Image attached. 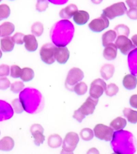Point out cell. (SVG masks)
Instances as JSON below:
<instances>
[{"mask_svg": "<svg viewBox=\"0 0 137 154\" xmlns=\"http://www.w3.org/2000/svg\"><path fill=\"white\" fill-rule=\"evenodd\" d=\"M19 99L24 110L28 113H35L38 112L41 105L42 96L36 89L27 88L23 90L19 95Z\"/></svg>", "mask_w": 137, "mask_h": 154, "instance_id": "cell-1", "label": "cell"}, {"mask_svg": "<svg viewBox=\"0 0 137 154\" xmlns=\"http://www.w3.org/2000/svg\"><path fill=\"white\" fill-rule=\"evenodd\" d=\"M128 10L125 3L123 2L116 3L104 9L102 14L108 19H113L125 14Z\"/></svg>", "mask_w": 137, "mask_h": 154, "instance_id": "cell-2", "label": "cell"}, {"mask_svg": "<svg viewBox=\"0 0 137 154\" xmlns=\"http://www.w3.org/2000/svg\"><path fill=\"white\" fill-rule=\"evenodd\" d=\"M84 78V72L80 69L78 67H73L67 73L65 80L66 88L71 91H73L75 85L82 81Z\"/></svg>", "mask_w": 137, "mask_h": 154, "instance_id": "cell-3", "label": "cell"}, {"mask_svg": "<svg viewBox=\"0 0 137 154\" xmlns=\"http://www.w3.org/2000/svg\"><path fill=\"white\" fill-rule=\"evenodd\" d=\"M56 46L52 43H48L43 45L40 51L41 60L48 65L52 64L55 61Z\"/></svg>", "mask_w": 137, "mask_h": 154, "instance_id": "cell-4", "label": "cell"}, {"mask_svg": "<svg viewBox=\"0 0 137 154\" xmlns=\"http://www.w3.org/2000/svg\"><path fill=\"white\" fill-rule=\"evenodd\" d=\"M79 141L78 134L73 132L67 133L63 141V150L66 153H73Z\"/></svg>", "mask_w": 137, "mask_h": 154, "instance_id": "cell-5", "label": "cell"}, {"mask_svg": "<svg viewBox=\"0 0 137 154\" xmlns=\"http://www.w3.org/2000/svg\"><path fill=\"white\" fill-rule=\"evenodd\" d=\"M94 133L98 139L106 141H111L113 138L114 130L109 126L99 124L94 127Z\"/></svg>", "mask_w": 137, "mask_h": 154, "instance_id": "cell-6", "label": "cell"}, {"mask_svg": "<svg viewBox=\"0 0 137 154\" xmlns=\"http://www.w3.org/2000/svg\"><path fill=\"white\" fill-rule=\"evenodd\" d=\"M115 45L117 49H119L121 53L126 55L130 51L135 49V46L132 41L128 36L125 35H118L116 38Z\"/></svg>", "mask_w": 137, "mask_h": 154, "instance_id": "cell-7", "label": "cell"}, {"mask_svg": "<svg viewBox=\"0 0 137 154\" xmlns=\"http://www.w3.org/2000/svg\"><path fill=\"white\" fill-rule=\"evenodd\" d=\"M107 85L104 80L100 78L94 80L91 84L89 89L90 96L94 99H99L105 91Z\"/></svg>", "mask_w": 137, "mask_h": 154, "instance_id": "cell-8", "label": "cell"}, {"mask_svg": "<svg viewBox=\"0 0 137 154\" xmlns=\"http://www.w3.org/2000/svg\"><path fill=\"white\" fill-rule=\"evenodd\" d=\"M109 26V21L104 15L101 14L100 17L92 20L89 24V27L92 31L100 33L103 31Z\"/></svg>", "mask_w": 137, "mask_h": 154, "instance_id": "cell-9", "label": "cell"}, {"mask_svg": "<svg viewBox=\"0 0 137 154\" xmlns=\"http://www.w3.org/2000/svg\"><path fill=\"white\" fill-rule=\"evenodd\" d=\"M98 102L99 99H94L91 96H89L84 103L78 109L85 116L90 115L94 112Z\"/></svg>", "mask_w": 137, "mask_h": 154, "instance_id": "cell-10", "label": "cell"}, {"mask_svg": "<svg viewBox=\"0 0 137 154\" xmlns=\"http://www.w3.org/2000/svg\"><path fill=\"white\" fill-rule=\"evenodd\" d=\"M30 131L34 139V144L37 146H39L42 144L45 140V137L43 135L44 129L43 127L40 124H35L31 126Z\"/></svg>", "mask_w": 137, "mask_h": 154, "instance_id": "cell-11", "label": "cell"}, {"mask_svg": "<svg viewBox=\"0 0 137 154\" xmlns=\"http://www.w3.org/2000/svg\"><path fill=\"white\" fill-rule=\"evenodd\" d=\"M56 60L61 64H64L70 57V51L64 46L56 47L55 49Z\"/></svg>", "mask_w": 137, "mask_h": 154, "instance_id": "cell-12", "label": "cell"}, {"mask_svg": "<svg viewBox=\"0 0 137 154\" xmlns=\"http://www.w3.org/2000/svg\"><path fill=\"white\" fill-rule=\"evenodd\" d=\"M14 115L13 109L9 104L3 101H0V121L7 120Z\"/></svg>", "mask_w": 137, "mask_h": 154, "instance_id": "cell-13", "label": "cell"}, {"mask_svg": "<svg viewBox=\"0 0 137 154\" xmlns=\"http://www.w3.org/2000/svg\"><path fill=\"white\" fill-rule=\"evenodd\" d=\"M25 47L27 51L30 52H33L37 49L38 47V41L36 36L32 34H28L25 35L24 39Z\"/></svg>", "mask_w": 137, "mask_h": 154, "instance_id": "cell-14", "label": "cell"}, {"mask_svg": "<svg viewBox=\"0 0 137 154\" xmlns=\"http://www.w3.org/2000/svg\"><path fill=\"white\" fill-rule=\"evenodd\" d=\"M103 56L104 57L108 60H115L117 57V48L115 44L110 43L107 46L104 47Z\"/></svg>", "mask_w": 137, "mask_h": 154, "instance_id": "cell-15", "label": "cell"}, {"mask_svg": "<svg viewBox=\"0 0 137 154\" xmlns=\"http://www.w3.org/2000/svg\"><path fill=\"white\" fill-rule=\"evenodd\" d=\"M73 21L78 25H84L86 24L89 19V14L84 10H78L73 16Z\"/></svg>", "mask_w": 137, "mask_h": 154, "instance_id": "cell-16", "label": "cell"}, {"mask_svg": "<svg viewBox=\"0 0 137 154\" xmlns=\"http://www.w3.org/2000/svg\"><path fill=\"white\" fill-rule=\"evenodd\" d=\"M77 11H78V9L77 5L74 4H71L61 10L60 16L62 19H70L73 17Z\"/></svg>", "mask_w": 137, "mask_h": 154, "instance_id": "cell-17", "label": "cell"}, {"mask_svg": "<svg viewBox=\"0 0 137 154\" xmlns=\"http://www.w3.org/2000/svg\"><path fill=\"white\" fill-rule=\"evenodd\" d=\"M14 40L11 36H5L1 40V49L5 53L11 51L14 48Z\"/></svg>", "mask_w": 137, "mask_h": 154, "instance_id": "cell-18", "label": "cell"}, {"mask_svg": "<svg viewBox=\"0 0 137 154\" xmlns=\"http://www.w3.org/2000/svg\"><path fill=\"white\" fill-rule=\"evenodd\" d=\"M123 85L128 90H133L136 88L137 78L135 75L128 74L124 76L123 79Z\"/></svg>", "mask_w": 137, "mask_h": 154, "instance_id": "cell-19", "label": "cell"}, {"mask_svg": "<svg viewBox=\"0 0 137 154\" xmlns=\"http://www.w3.org/2000/svg\"><path fill=\"white\" fill-rule=\"evenodd\" d=\"M115 72V67L110 64H104L101 68L100 73L104 79L108 80L113 76Z\"/></svg>", "mask_w": 137, "mask_h": 154, "instance_id": "cell-20", "label": "cell"}, {"mask_svg": "<svg viewBox=\"0 0 137 154\" xmlns=\"http://www.w3.org/2000/svg\"><path fill=\"white\" fill-rule=\"evenodd\" d=\"M14 140L12 137H5L0 140V150L9 152L14 148Z\"/></svg>", "mask_w": 137, "mask_h": 154, "instance_id": "cell-21", "label": "cell"}, {"mask_svg": "<svg viewBox=\"0 0 137 154\" xmlns=\"http://www.w3.org/2000/svg\"><path fill=\"white\" fill-rule=\"evenodd\" d=\"M117 38V33L115 31L111 29L106 32L102 36V45L106 47L110 43H113Z\"/></svg>", "mask_w": 137, "mask_h": 154, "instance_id": "cell-22", "label": "cell"}, {"mask_svg": "<svg viewBox=\"0 0 137 154\" xmlns=\"http://www.w3.org/2000/svg\"><path fill=\"white\" fill-rule=\"evenodd\" d=\"M1 36H9L14 31V25L10 22H5L0 26Z\"/></svg>", "mask_w": 137, "mask_h": 154, "instance_id": "cell-23", "label": "cell"}, {"mask_svg": "<svg viewBox=\"0 0 137 154\" xmlns=\"http://www.w3.org/2000/svg\"><path fill=\"white\" fill-rule=\"evenodd\" d=\"M127 124L126 120L121 117H118L111 122L110 126L114 130L120 131L125 128Z\"/></svg>", "mask_w": 137, "mask_h": 154, "instance_id": "cell-24", "label": "cell"}, {"mask_svg": "<svg viewBox=\"0 0 137 154\" xmlns=\"http://www.w3.org/2000/svg\"><path fill=\"white\" fill-rule=\"evenodd\" d=\"M62 143V139L59 135H50L48 139V146L51 148H57L60 147Z\"/></svg>", "mask_w": 137, "mask_h": 154, "instance_id": "cell-25", "label": "cell"}, {"mask_svg": "<svg viewBox=\"0 0 137 154\" xmlns=\"http://www.w3.org/2000/svg\"><path fill=\"white\" fill-rule=\"evenodd\" d=\"M123 114L127 118L129 122L132 124L137 123V111L130 108H124L123 111Z\"/></svg>", "mask_w": 137, "mask_h": 154, "instance_id": "cell-26", "label": "cell"}, {"mask_svg": "<svg viewBox=\"0 0 137 154\" xmlns=\"http://www.w3.org/2000/svg\"><path fill=\"white\" fill-rule=\"evenodd\" d=\"M34 77L33 70L29 67H24L22 70L20 79L24 82H30Z\"/></svg>", "mask_w": 137, "mask_h": 154, "instance_id": "cell-27", "label": "cell"}, {"mask_svg": "<svg viewBox=\"0 0 137 154\" xmlns=\"http://www.w3.org/2000/svg\"><path fill=\"white\" fill-rule=\"evenodd\" d=\"M88 87L84 82H80L77 83L73 87V91L78 95H83L86 93Z\"/></svg>", "mask_w": 137, "mask_h": 154, "instance_id": "cell-28", "label": "cell"}, {"mask_svg": "<svg viewBox=\"0 0 137 154\" xmlns=\"http://www.w3.org/2000/svg\"><path fill=\"white\" fill-rule=\"evenodd\" d=\"M80 136L83 140L89 141L94 137V132L91 128H85L81 130Z\"/></svg>", "mask_w": 137, "mask_h": 154, "instance_id": "cell-29", "label": "cell"}, {"mask_svg": "<svg viewBox=\"0 0 137 154\" xmlns=\"http://www.w3.org/2000/svg\"><path fill=\"white\" fill-rule=\"evenodd\" d=\"M32 33L36 36H41L43 32V25L40 22H36L31 27Z\"/></svg>", "mask_w": 137, "mask_h": 154, "instance_id": "cell-30", "label": "cell"}, {"mask_svg": "<svg viewBox=\"0 0 137 154\" xmlns=\"http://www.w3.org/2000/svg\"><path fill=\"white\" fill-rule=\"evenodd\" d=\"M119 88L118 86L113 83H111L107 86L105 93L107 96L112 97L115 96L118 93Z\"/></svg>", "mask_w": 137, "mask_h": 154, "instance_id": "cell-31", "label": "cell"}, {"mask_svg": "<svg viewBox=\"0 0 137 154\" xmlns=\"http://www.w3.org/2000/svg\"><path fill=\"white\" fill-rule=\"evenodd\" d=\"M115 31L116 33L119 34V35H125L128 36L130 34V29L126 25L124 24H120L116 26L115 28Z\"/></svg>", "mask_w": 137, "mask_h": 154, "instance_id": "cell-32", "label": "cell"}, {"mask_svg": "<svg viewBox=\"0 0 137 154\" xmlns=\"http://www.w3.org/2000/svg\"><path fill=\"white\" fill-rule=\"evenodd\" d=\"M10 12V9L8 5H0V20L8 18L9 17Z\"/></svg>", "mask_w": 137, "mask_h": 154, "instance_id": "cell-33", "label": "cell"}, {"mask_svg": "<svg viewBox=\"0 0 137 154\" xmlns=\"http://www.w3.org/2000/svg\"><path fill=\"white\" fill-rule=\"evenodd\" d=\"M24 83L22 82H16L12 83L10 85V89L11 91L14 93H18L20 91H22L24 89Z\"/></svg>", "mask_w": 137, "mask_h": 154, "instance_id": "cell-34", "label": "cell"}, {"mask_svg": "<svg viewBox=\"0 0 137 154\" xmlns=\"http://www.w3.org/2000/svg\"><path fill=\"white\" fill-rule=\"evenodd\" d=\"M12 106L14 110L17 113H21L23 112L24 108L19 99H14L12 101Z\"/></svg>", "mask_w": 137, "mask_h": 154, "instance_id": "cell-35", "label": "cell"}, {"mask_svg": "<svg viewBox=\"0 0 137 154\" xmlns=\"http://www.w3.org/2000/svg\"><path fill=\"white\" fill-rule=\"evenodd\" d=\"M48 7V2L47 0H38L36 9L39 12L45 11Z\"/></svg>", "mask_w": 137, "mask_h": 154, "instance_id": "cell-36", "label": "cell"}, {"mask_svg": "<svg viewBox=\"0 0 137 154\" xmlns=\"http://www.w3.org/2000/svg\"><path fill=\"white\" fill-rule=\"evenodd\" d=\"M22 69L17 65H12L10 69V75L14 78H18L20 76Z\"/></svg>", "mask_w": 137, "mask_h": 154, "instance_id": "cell-37", "label": "cell"}, {"mask_svg": "<svg viewBox=\"0 0 137 154\" xmlns=\"http://www.w3.org/2000/svg\"><path fill=\"white\" fill-rule=\"evenodd\" d=\"M11 85L10 82L7 78L3 77L0 78V90H6Z\"/></svg>", "mask_w": 137, "mask_h": 154, "instance_id": "cell-38", "label": "cell"}, {"mask_svg": "<svg viewBox=\"0 0 137 154\" xmlns=\"http://www.w3.org/2000/svg\"><path fill=\"white\" fill-rule=\"evenodd\" d=\"M24 36L25 35L24 34L18 32L12 36V38L14 39L15 43H17L18 45H22L24 42Z\"/></svg>", "mask_w": 137, "mask_h": 154, "instance_id": "cell-39", "label": "cell"}, {"mask_svg": "<svg viewBox=\"0 0 137 154\" xmlns=\"http://www.w3.org/2000/svg\"><path fill=\"white\" fill-rule=\"evenodd\" d=\"M10 67L9 65L2 64L0 65V77H7L9 75Z\"/></svg>", "mask_w": 137, "mask_h": 154, "instance_id": "cell-40", "label": "cell"}, {"mask_svg": "<svg viewBox=\"0 0 137 154\" xmlns=\"http://www.w3.org/2000/svg\"><path fill=\"white\" fill-rule=\"evenodd\" d=\"M126 14L128 17L132 20L137 19V8H130L127 11Z\"/></svg>", "mask_w": 137, "mask_h": 154, "instance_id": "cell-41", "label": "cell"}, {"mask_svg": "<svg viewBox=\"0 0 137 154\" xmlns=\"http://www.w3.org/2000/svg\"><path fill=\"white\" fill-rule=\"evenodd\" d=\"M85 116L84 115L83 113L80 111L79 109H77L75 111L73 115V118L77 120L78 122L81 123L83 119L85 118Z\"/></svg>", "mask_w": 137, "mask_h": 154, "instance_id": "cell-42", "label": "cell"}, {"mask_svg": "<svg viewBox=\"0 0 137 154\" xmlns=\"http://www.w3.org/2000/svg\"><path fill=\"white\" fill-rule=\"evenodd\" d=\"M129 103L132 107L137 109V94H134L130 97Z\"/></svg>", "mask_w": 137, "mask_h": 154, "instance_id": "cell-43", "label": "cell"}, {"mask_svg": "<svg viewBox=\"0 0 137 154\" xmlns=\"http://www.w3.org/2000/svg\"><path fill=\"white\" fill-rule=\"evenodd\" d=\"M126 3L130 8L137 9V0H126Z\"/></svg>", "mask_w": 137, "mask_h": 154, "instance_id": "cell-44", "label": "cell"}, {"mask_svg": "<svg viewBox=\"0 0 137 154\" xmlns=\"http://www.w3.org/2000/svg\"><path fill=\"white\" fill-rule=\"evenodd\" d=\"M131 41L135 45V47H137V34L133 35L131 38Z\"/></svg>", "mask_w": 137, "mask_h": 154, "instance_id": "cell-45", "label": "cell"}, {"mask_svg": "<svg viewBox=\"0 0 137 154\" xmlns=\"http://www.w3.org/2000/svg\"><path fill=\"white\" fill-rule=\"evenodd\" d=\"M103 0H91L92 2L94 3V5H99L100 4Z\"/></svg>", "mask_w": 137, "mask_h": 154, "instance_id": "cell-46", "label": "cell"}, {"mask_svg": "<svg viewBox=\"0 0 137 154\" xmlns=\"http://www.w3.org/2000/svg\"><path fill=\"white\" fill-rule=\"evenodd\" d=\"M2 51H1L0 50V59L1 58V57H2Z\"/></svg>", "mask_w": 137, "mask_h": 154, "instance_id": "cell-47", "label": "cell"}, {"mask_svg": "<svg viewBox=\"0 0 137 154\" xmlns=\"http://www.w3.org/2000/svg\"><path fill=\"white\" fill-rule=\"evenodd\" d=\"M0 36H1V31H0Z\"/></svg>", "mask_w": 137, "mask_h": 154, "instance_id": "cell-48", "label": "cell"}, {"mask_svg": "<svg viewBox=\"0 0 137 154\" xmlns=\"http://www.w3.org/2000/svg\"><path fill=\"white\" fill-rule=\"evenodd\" d=\"M2 1V0H0V2H1V1Z\"/></svg>", "mask_w": 137, "mask_h": 154, "instance_id": "cell-49", "label": "cell"}, {"mask_svg": "<svg viewBox=\"0 0 137 154\" xmlns=\"http://www.w3.org/2000/svg\"><path fill=\"white\" fill-rule=\"evenodd\" d=\"M11 1H14V0H11Z\"/></svg>", "mask_w": 137, "mask_h": 154, "instance_id": "cell-50", "label": "cell"}, {"mask_svg": "<svg viewBox=\"0 0 137 154\" xmlns=\"http://www.w3.org/2000/svg\"><path fill=\"white\" fill-rule=\"evenodd\" d=\"M0 134H1V132H0Z\"/></svg>", "mask_w": 137, "mask_h": 154, "instance_id": "cell-51", "label": "cell"}]
</instances>
